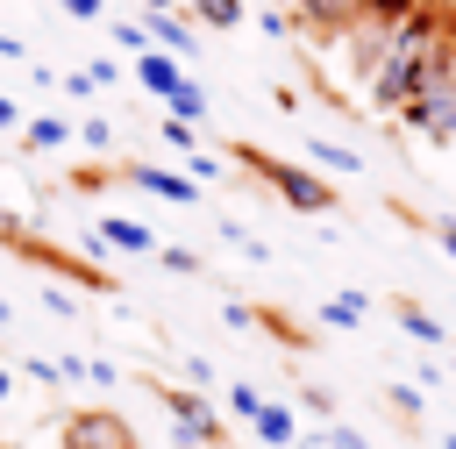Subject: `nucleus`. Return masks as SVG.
I'll use <instances>...</instances> for the list:
<instances>
[{
  "instance_id": "obj_1",
  "label": "nucleus",
  "mask_w": 456,
  "mask_h": 449,
  "mask_svg": "<svg viewBox=\"0 0 456 449\" xmlns=\"http://www.w3.org/2000/svg\"><path fill=\"white\" fill-rule=\"evenodd\" d=\"M435 43H442V14L435 7H413L406 21H392V36L378 43V57L363 64V86H370V107L378 114H399L406 93L420 86V71L435 64Z\"/></svg>"
},
{
  "instance_id": "obj_2",
  "label": "nucleus",
  "mask_w": 456,
  "mask_h": 449,
  "mask_svg": "<svg viewBox=\"0 0 456 449\" xmlns=\"http://www.w3.org/2000/svg\"><path fill=\"white\" fill-rule=\"evenodd\" d=\"M399 121H406V128H420L428 143H456V78H449L442 64H428V71H420V86L406 93Z\"/></svg>"
},
{
  "instance_id": "obj_3",
  "label": "nucleus",
  "mask_w": 456,
  "mask_h": 449,
  "mask_svg": "<svg viewBox=\"0 0 456 449\" xmlns=\"http://www.w3.org/2000/svg\"><path fill=\"white\" fill-rule=\"evenodd\" d=\"M242 164H249V171H256L285 207H299V214H328V207H335V192H328L306 164H278V157H256V150H242Z\"/></svg>"
},
{
  "instance_id": "obj_4",
  "label": "nucleus",
  "mask_w": 456,
  "mask_h": 449,
  "mask_svg": "<svg viewBox=\"0 0 456 449\" xmlns=\"http://www.w3.org/2000/svg\"><path fill=\"white\" fill-rule=\"evenodd\" d=\"M157 399H164V413L178 420V442H185V449H207V442L221 435V420H214V406H207L200 392H185V385H157Z\"/></svg>"
},
{
  "instance_id": "obj_5",
  "label": "nucleus",
  "mask_w": 456,
  "mask_h": 449,
  "mask_svg": "<svg viewBox=\"0 0 456 449\" xmlns=\"http://www.w3.org/2000/svg\"><path fill=\"white\" fill-rule=\"evenodd\" d=\"M64 449H135L121 413H71L64 420Z\"/></svg>"
},
{
  "instance_id": "obj_6",
  "label": "nucleus",
  "mask_w": 456,
  "mask_h": 449,
  "mask_svg": "<svg viewBox=\"0 0 456 449\" xmlns=\"http://www.w3.org/2000/svg\"><path fill=\"white\" fill-rule=\"evenodd\" d=\"M135 29H142V43H150L157 57H171V64L192 57V29H185L178 14H150V21H135Z\"/></svg>"
},
{
  "instance_id": "obj_7",
  "label": "nucleus",
  "mask_w": 456,
  "mask_h": 449,
  "mask_svg": "<svg viewBox=\"0 0 456 449\" xmlns=\"http://www.w3.org/2000/svg\"><path fill=\"white\" fill-rule=\"evenodd\" d=\"M128 178H135L142 192H157V200H171V207H192V200H200V185H192V178H178V171H164V164H135Z\"/></svg>"
},
{
  "instance_id": "obj_8",
  "label": "nucleus",
  "mask_w": 456,
  "mask_h": 449,
  "mask_svg": "<svg viewBox=\"0 0 456 449\" xmlns=\"http://www.w3.org/2000/svg\"><path fill=\"white\" fill-rule=\"evenodd\" d=\"M249 428H256V442H271V449H292V442H299V420H292V406H271V399L256 406V420H249Z\"/></svg>"
},
{
  "instance_id": "obj_9",
  "label": "nucleus",
  "mask_w": 456,
  "mask_h": 449,
  "mask_svg": "<svg viewBox=\"0 0 456 449\" xmlns=\"http://www.w3.org/2000/svg\"><path fill=\"white\" fill-rule=\"evenodd\" d=\"M135 78H142V86H150L157 100H171V93L185 86V71H178L171 57H157V50H142V57H135Z\"/></svg>"
},
{
  "instance_id": "obj_10",
  "label": "nucleus",
  "mask_w": 456,
  "mask_h": 449,
  "mask_svg": "<svg viewBox=\"0 0 456 449\" xmlns=\"http://www.w3.org/2000/svg\"><path fill=\"white\" fill-rule=\"evenodd\" d=\"M93 242H114V249H157V235H150L142 221H121V214H107Z\"/></svg>"
},
{
  "instance_id": "obj_11",
  "label": "nucleus",
  "mask_w": 456,
  "mask_h": 449,
  "mask_svg": "<svg viewBox=\"0 0 456 449\" xmlns=\"http://www.w3.org/2000/svg\"><path fill=\"white\" fill-rule=\"evenodd\" d=\"M21 135H28V150H64V143H71V121H64V114H43V121H28Z\"/></svg>"
},
{
  "instance_id": "obj_12",
  "label": "nucleus",
  "mask_w": 456,
  "mask_h": 449,
  "mask_svg": "<svg viewBox=\"0 0 456 449\" xmlns=\"http://www.w3.org/2000/svg\"><path fill=\"white\" fill-rule=\"evenodd\" d=\"M299 7H306L321 29H349V21L363 14V0H299Z\"/></svg>"
},
{
  "instance_id": "obj_13",
  "label": "nucleus",
  "mask_w": 456,
  "mask_h": 449,
  "mask_svg": "<svg viewBox=\"0 0 456 449\" xmlns=\"http://www.w3.org/2000/svg\"><path fill=\"white\" fill-rule=\"evenodd\" d=\"M164 107H171V121H185V128H192V121H207V93H200L192 78H185V86H178Z\"/></svg>"
},
{
  "instance_id": "obj_14",
  "label": "nucleus",
  "mask_w": 456,
  "mask_h": 449,
  "mask_svg": "<svg viewBox=\"0 0 456 449\" xmlns=\"http://www.w3.org/2000/svg\"><path fill=\"white\" fill-rule=\"evenodd\" d=\"M321 321H328V328H356V321H363V292H335V299L321 306Z\"/></svg>"
},
{
  "instance_id": "obj_15",
  "label": "nucleus",
  "mask_w": 456,
  "mask_h": 449,
  "mask_svg": "<svg viewBox=\"0 0 456 449\" xmlns=\"http://www.w3.org/2000/svg\"><path fill=\"white\" fill-rule=\"evenodd\" d=\"M399 328H406L413 342H442V321H435V314H420L413 299H399Z\"/></svg>"
},
{
  "instance_id": "obj_16",
  "label": "nucleus",
  "mask_w": 456,
  "mask_h": 449,
  "mask_svg": "<svg viewBox=\"0 0 456 449\" xmlns=\"http://www.w3.org/2000/svg\"><path fill=\"white\" fill-rule=\"evenodd\" d=\"M192 14H200L207 29H235V21H242V0H192Z\"/></svg>"
},
{
  "instance_id": "obj_17",
  "label": "nucleus",
  "mask_w": 456,
  "mask_h": 449,
  "mask_svg": "<svg viewBox=\"0 0 456 449\" xmlns=\"http://www.w3.org/2000/svg\"><path fill=\"white\" fill-rule=\"evenodd\" d=\"M413 7H420V0H363V14H370V21H406Z\"/></svg>"
},
{
  "instance_id": "obj_18",
  "label": "nucleus",
  "mask_w": 456,
  "mask_h": 449,
  "mask_svg": "<svg viewBox=\"0 0 456 449\" xmlns=\"http://www.w3.org/2000/svg\"><path fill=\"white\" fill-rule=\"evenodd\" d=\"M314 164H328V171H335V164L356 171V150H342V143H314Z\"/></svg>"
},
{
  "instance_id": "obj_19",
  "label": "nucleus",
  "mask_w": 456,
  "mask_h": 449,
  "mask_svg": "<svg viewBox=\"0 0 456 449\" xmlns=\"http://www.w3.org/2000/svg\"><path fill=\"white\" fill-rule=\"evenodd\" d=\"M71 135H86V143H93V150H114V128H107V121H100V114H93V121H78V128H71Z\"/></svg>"
},
{
  "instance_id": "obj_20",
  "label": "nucleus",
  "mask_w": 456,
  "mask_h": 449,
  "mask_svg": "<svg viewBox=\"0 0 456 449\" xmlns=\"http://www.w3.org/2000/svg\"><path fill=\"white\" fill-rule=\"evenodd\" d=\"M114 43H121V50H128V57H142V50H150V43H142V29H135V21H114Z\"/></svg>"
},
{
  "instance_id": "obj_21",
  "label": "nucleus",
  "mask_w": 456,
  "mask_h": 449,
  "mask_svg": "<svg viewBox=\"0 0 456 449\" xmlns=\"http://www.w3.org/2000/svg\"><path fill=\"white\" fill-rule=\"evenodd\" d=\"M164 271H178V278H192V271H200V257H192V249H178V242H171V249H164Z\"/></svg>"
},
{
  "instance_id": "obj_22",
  "label": "nucleus",
  "mask_w": 456,
  "mask_h": 449,
  "mask_svg": "<svg viewBox=\"0 0 456 449\" xmlns=\"http://www.w3.org/2000/svg\"><path fill=\"white\" fill-rule=\"evenodd\" d=\"M228 406H235V413H242V420H256V406H264V399H256V392H249V385H228Z\"/></svg>"
},
{
  "instance_id": "obj_23",
  "label": "nucleus",
  "mask_w": 456,
  "mask_h": 449,
  "mask_svg": "<svg viewBox=\"0 0 456 449\" xmlns=\"http://www.w3.org/2000/svg\"><path fill=\"white\" fill-rule=\"evenodd\" d=\"M164 143H171V150H200V135H192L185 121H164Z\"/></svg>"
},
{
  "instance_id": "obj_24",
  "label": "nucleus",
  "mask_w": 456,
  "mask_h": 449,
  "mask_svg": "<svg viewBox=\"0 0 456 449\" xmlns=\"http://www.w3.org/2000/svg\"><path fill=\"white\" fill-rule=\"evenodd\" d=\"M221 321H228V328H249V321H256V306H242V299H228V306H221Z\"/></svg>"
},
{
  "instance_id": "obj_25",
  "label": "nucleus",
  "mask_w": 456,
  "mask_h": 449,
  "mask_svg": "<svg viewBox=\"0 0 456 449\" xmlns=\"http://www.w3.org/2000/svg\"><path fill=\"white\" fill-rule=\"evenodd\" d=\"M64 14H78V21H100V0H64Z\"/></svg>"
},
{
  "instance_id": "obj_26",
  "label": "nucleus",
  "mask_w": 456,
  "mask_h": 449,
  "mask_svg": "<svg viewBox=\"0 0 456 449\" xmlns=\"http://www.w3.org/2000/svg\"><path fill=\"white\" fill-rule=\"evenodd\" d=\"M0 242H21V221H14L7 207H0Z\"/></svg>"
},
{
  "instance_id": "obj_27",
  "label": "nucleus",
  "mask_w": 456,
  "mask_h": 449,
  "mask_svg": "<svg viewBox=\"0 0 456 449\" xmlns=\"http://www.w3.org/2000/svg\"><path fill=\"white\" fill-rule=\"evenodd\" d=\"M7 128H21V114H14V100H0V135H7Z\"/></svg>"
},
{
  "instance_id": "obj_28",
  "label": "nucleus",
  "mask_w": 456,
  "mask_h": 449,
  "mask_svg": "<svg viewBox=\"0 0 456 449\" xmlns=\"http://www.w3.org/2000/svg\"><path fill=\"white\" fill-rule=\"evenodd\" d=\"M7 399H14V371H0V406H7Z\"/></svg>"
},
{
  "instance_id": "obj_29",
  "label": "nucleus",
  "mask_w": 456,
  "mask_h": 449,
  "mask_svg": "<svg viewBox=\"0 0 456 449\" xmlns=\"http://www.w3.org/2000/svg\"><path fill=\"white\" fill-rule=\"evenodd\" d=\"M442 249H449V257H456V221H442Z\"/></svg>"
},
{
  "instance_id": "obj_30",
  "label": "nucleus",
  "mask_w": 456,
  "mask_h": 449,
  "mask_svg": "<svg viewBox=\"0 0 456 449\" xmlns=\"http://www.w3.org/2000/svg\"><path fill=\"white\" fill-rule=\"evenodd\" d=\"M292 449H328V435H314V442H292Z\"/></svg>"
},
{
  "instance_id": "obj_31",
  "label": "nucleus",
  "mask_w": 456,
  "mask_h": 449,
  "mask_svg": "<svg viewBox=\"0 0 456 449\" xmlns=\"http://www.w3.org/2000/svg\"><path fill=\"white\" fill-rule=\"evenodd\" d=\"M7 321H14V306H7V299H0V328H7Z\"/></svg>"
},
{
  "instance_id": "obj_32",
  "label": "nucleus",
  "mask_w": 456,
  "mask_h": 449,
  "mask_svg": "<svg viewBox=\"0 0 456 449\" xmlns=\"http://www.w3.org/2000/svg\"><path fill=\"white\" fill-rule=\"evenodd\" d=\"M442 449H456V435H449V442H442Z\"/></svg>"
}]
</instances>
